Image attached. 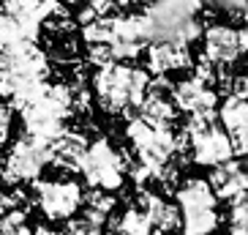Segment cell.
Wrapping results in <instances>:
<instances>
[{
  "label": "cell",
  "mask_w": 248,
  "mask_h": 235,
  "mask_svg": "<svg viewBox=\"0 0 248 235\" xmlns=\"http://www.w3.org/2000/svg\"><path fill=\"white\" fill-rule=\"evenodd\" d=\"M147 82H150V74L145 68L123 66L120 60L107 63V66L95 68L93 74L95 104L107 115H128L145 99Z\"/></svg>",
  "instance_id": "6da1fadb"
},
{
  "label": "cell",
  "mask_w": 248,
  "mask_h": 235,
  "mask_svg": "<svg viewBox=\"0 0 248 235\" xmlns=\"http://www.w3.org/2000/svg\"><path fill=\"white\" fill-rule=\"evenodd\" d=\"M49 77V55L36 41H19V44L0 50V99L22 93Z\"/></svg>",
  "instance_id": "7a4b0ae2"
},
{
  "label": "cell",
  "mask_w": 248,
  "mask_h": 235,
  "mask_svg": "<svg viewBox=\"0 0 248 235\" xmlns=\"http://www.w3.org/2000/svg\"><path fill=\"white\" fill-rule=\"evenodd\" d=\"M125 167H128V156L117 151L107 137H98V140L88 142L77 172L85 178L90 189L117 191L125 184Z\"/></svg>",
  "instance_id": "3957f363"
},
{
  "label": "cell",
  "mask_w": 248,
  "mask_h": 235,
  "mask_svg": "<svg viewBox=\"0 0 248 235\" xmlns=\"http://www.w3.org/2000/svg\"><path fill=\"white\" fill-rule=\"evenodd\" d=\"M125 140L134 148V162L150 167L155 175L172 156L180 153L177 151V134L172 129H153L137 115H131L125 123Z\"/></svg>",
  "instance_id": "277c9868"
},
{
  "label": "cell",
  "mask_w": 248,
  "mask_h": 235,
  "mask_svg": "<svg viewBox=\"0 0 248 235\" xmlns=\"http://www.w3.org/2000/svg\"><path fill=\"white\" fill-rule=\"evenodd\" d=\"M30 200L49 221H68L82 208V186L71 178L33 181Z\"/></svg>",
  "instance_id": "5b68a950"
},
{
  "label": "cell",
  "mask_w": 248,
  "mask_h": 235,
  "mask_svg": "<svg viewBox=\"0 0 248 235\" xmlns=\"http://www.w3.org/2000/svg\"><path fill=\"white\" fill-rule=\"evenodd\" d=\"M46 164H49V145L22 134L6 153L3 164H0V181L6 186H19L25 181H38V175H41V169Z\"/></svg>",
  "instance_id": "8992f818"
},
{
  "label": "cell",
  "mask_w": 248,
  "mask_h": 235,
  "mask_svg": "<svg viewBox=\"0 0 248 235\" xmlns=\"http://www.w3.org/2000/svg\"><path fill=\"white\" fill-rule=\"evenodd\" d=\"M204 41V58L213 60L216 66H232L234 60H240L248 50V33L246 28H232V25H207L202 30Z\"/></svg>",
  "instance_id": "52a82bcc"
},
{
  "label": "cell",
  "mask_w": 248,
  "mask_h": 235,
  "mask_svg": "<svg viewBox=\"0 0 248 235\" xmlns=\"http://www.w3.org/2000/svg\"><path fill=\"white\" fill-rule=\"evenodd\" d=\"M150 44V22L145 14H117L109 50L115 60H134Z\"/></svg>",
  "instance_id": "ba28073f"
},
{
  "label": "cell",
  "mask_w": 248,
  "mask_h": 235,
  "mask_svg": "<svg viewBox=\"0 0 248 235\" xmlns=\"http://www.w3.org/2000/svg\"><path fill=\"white\" fill-rule=\"evenodd\" d=\"M186 142H188V162H194L197 167H216V164L234 159L232 142L218 126V120L210 123L207 129H202V132L186 137Z\"/></svg>",
  "instance_id": "9c48e42d"
},
{
  "label": "cell",
  "mask_w": 248,
  "mask_h": 235,
  "mask_svg": "<svg viewBox=\"0 0 248 235\" xmlns=\"http://www.w3.org/2000/svg\"><path fill=\"white\" fill-rule=\"evenodd\" d=\"M169 99L175 104V110L186 112V115H204V112H216V107H218V93L210 85H204L202 80H197L194 74L175 82Z\"/></svg>",
  "instance_id": "30bf717a"
},
{
  "label": "cell",
  "mask_w": 248,
  "mask_h": 235,
  "mask_svg": "<svg viewBox=\"0 0 248 235\" xmlns=\"http://www.w3.org/2000/svg\"><path fill=\"white\" fill-rule=\"evenodd\" d=\"M142 52H145L147 63L145 71L153 77H167L172 71L191 68V63H194L188 44H177V41H150Z\"/></svg>",
  "instance_id": "8fae6325"
},
{
  "label": "cell",
  "mask_w": 248,
  "mask_h": 235,
  "mask_svg": "<svg viewBox=\"0 0 248 235\" xmlns=\"http://www.w3.org/2000/svg\"><path fill=\"white\" fill-rule=\"evenodd\" d=\"M216 120L232 142V153L243 159L248 153V101L237 96H226L218 107Z\"/></svg>",
  "instance_id": "7c38bea8"
},
{
  "label": "cell",
  "mask_w": 248,
  "mask_h": 235,
  "mask_svg": "<svg viewBox=\"0 0 248 235\" xmlns=\"http://www.w3.org/2000/svg\"><path fill=\"white\" fill-rule=\"evenodd\" d=\"M137 211H142L150 221V227L161 235H175L180 233V211H177L175 202H167L158 191L142 189L137 191Z\"/></svg>",
  "instance_id": "4fadbf2b"
},
{
  "label": "cell",
  "mask_w": 248,
  "mask_h": 235,
  "mask_svg": "<svg viewBox=\"0 0 248 235\" xmlns=\"http://www.w3.org/2000/svg\"><path fill=\"white\" fill-rule=\"evenodd\" d=\"M210 191L216 194V200H224V202H232L234 197L246 194L248 189V175H246V164L237 162V159H229L224 164H216L210 167V175L204 178Z\"/></svg>",
  "instance_id": "5bb4252c"
},
{
  "label": "cell",
  "mask_w": 248,
  "mask_h": 235,
  "mask_svg": "<svg viewBox=\"0 0 248 235\" xmlns=\"http://www.w3.org/2000/svg\"><path fill=\"white\" fill-rule=\"evenodd\" d=\"M85 148H88L85 132H79V129H63L49 142V164L63 169V172H77Z\"/></svg>",
  "instance_id": "9a60e30c"
},
{
  "label": "cell",
  "mask_w": 248,
  "mask_h": 235,
  "mask_svg": "<svg viewBox=\"0 0 248 235\" xmlns=\"http://www.w3.org/2000/svg\"><path fill=\"white\" fill-rule=\"evenodd\" d=\"M63 6L60 0H6L0 11H6L8 17L19 19L22 25H30V28H38L49 19L58 8Z\"/></svg>",
  "instance_id": "2e32d148"
},
{
  "label": "cell",
  "mask_w": 248,
  "mask_h": 235,
  "mask_svg": "<svg viewBox=\"0 0 248 235\" xmlns=\"http://www.w3.org/2000/svg\"><path fill=\"white\" fill-rule=\"evenodd\" d=\"M175 205L177 211H194V208H218V200L210 191L204 178H186L175 186Z\"/></svg>",
  "instance_id": "e0dca14e"
},
{
  "label": "cell",
  "mask_w": 248,
  "mask_h": 235,
  "mask_svg": "<svg viewBox=\"0 0 248 235\" xmlns=\"http://www.w3.org/2000/svg\"><path fill=\"white\" fill-rule=\"evenodd\" d=\"M41 36L38 28H30V25H22L19 19L8 17L6 11H0V50L11 44H19V41H36Z\"/></svg>",
  "instance_id": "ac0fdd59"
},
{
  "label": "cell",
  "mask_w": 248,
  "mask_h": 235,
  "mask_svg": "<svg viewBox=\"0 0 248 235\" xmlns=\"http://www.w3.org/2000/svg\"><path fill=\"white\" fill-rule=\"evenodd\" d=\"M115 202H117V200L112 197V191H104V189L82 191V205H85V213L93 216V219H98V221H107V216L115 211Z\"/></svg>",
  "instance_id": "d6986e66"
},
{
  "label": "cell",
  "mask_w": 248,
  "mask_h": 235,
  "mask_svg": "<svg viewBox=\"0 0 248 235\" xmlns=\"http://www.w3.org/2000/svg\"><path fill=\"white\" fill-rule=\"evenodd\" d=\"M115 17H95L88 25H79L82 41H85V44H109L112 33H115Z\"/></svg>",
  "instance_id": "ffe728a7"
},
{
  "label": "cell",
  "mask_w": 248,
  "mask_h": 235,
  "mask_svg": "<svg viewBox=\"0 0 248 235\" xmlns=\"http://www.w3.org/2000/svg\"><path fill=\"white\" fill-rule=\"evenodd\" d=\"M0 235H30L28 211L25 208H11V211L0 213Z\"/></svg>",
  "instance_id": "44dd1931"
},
{
  "label": "cell",
  "mask_w": 248,
  "mask_h": 235,
  "mask_svg": "<svg viewBox=\"0 0 248 235\" xmlns=\"http://www.w3.org/2000/svg\"><path fill=\"white\" fill-rule=\"evenodd\" d=\"M229 235H248V200L246 194L229 202Z\"/></svg>",
  "instance_id": "7402d4cb"
},
{
  "label": "cell",
  "mask_w": 248,
  "mask_h": 235,
  "mask_svg": "<svg viewBox=\"0 0 248 235\" xmlns=\"http://www.w3.org/2000/svg\"><path fill=\"white\" fill-rule=\"evenodd\" d=\"M117 8L120 6H117L115 0H88L79 8V14H77V25H88L95 17H115Z\"/></svg>",
  "instance_id": "603a6c76"
},
{
  "label": "cell",
  "mask_w": 248,
  "mask_h": 235,
  "mask_svg": "<svg viewBox=\"0 0 248 235\" xmlns=\"http://www.w3.org/2000/svg\"><path fill=\"white\" fill-rule=\"evenodd\" d=\"M60 235H104V221L93 219L88 213L71 216L66 224V233H60Z\"/></svg>",
  "instance_id": "cb8c5ba5"
},
{
  "label": "cell",
  "mask_w": 248,
  "mask_h": 235,
  "mask_svg": "<svg viewBox=\"0 0 248 235\" xmlns=\"http://www.w3.org/2000/svg\"><path fill=\"white\" fill-rule=\"evenodd\" d=\"M90 66L101 68L107 63H115V55H112L109 44H88V58H85Z\"/></svg>",
  "instance_id": "d4e9b609"
},
{
  "label": "cell",
  "mask_w": 248,
  "mask_h": 235,
  "mask_svg": "<svg viewBox=\"0 0 248 235\" xmlns=\"http://www.w3.org/2000/svg\"><path fill=\"white\" fill-rule=\"evenodd\" d=\"M11 115H14V110L6 101H0V148L8 142V134H11Z\"/></svg>",
  "instance_id": "484cf974"
},
{
  "label": "cell",
  "mask_w": 248,
  "mask_h": 235,
  "mask_svg": "<svg viewBox=\"0 0 248 235\" xmlns=\"http://www.w3.org/2000/svg\"><path fill=\"white\" fill-rule=\"evenodd\" d=\"M30 235H60V233L58 230H52V227H46V224H38V227L30 230Z\"/></svg>",
  "instance_id": "4316f807"
},
{
  "label": "cell",
  "mask_w": 248,
  "mask_h": 235,
  "mask_svg": "<svg viewBox=\"0 0 248 235\" xmlns=\"http://www.w3.org/2000/svg\"><path fill=\"white\" fill-rule=\"evenodd\" d=\"M60 3H85V0H60Z\"/></svg>",
  "instance_id": "83f0119b"
},
{
  "label": "cell",
  "mask_w": 248,
  "mask_h": 235,
  "mask_svg": "<svg viewBox=\"0 0 248 235\" xmlns=\"http://www.w3.org/2000/svg\"><path fill=\"white\" fill-rule=\"evenodd\" d=\"M147 235H161V233H155V230H150V233H147Z\"/></svg>",
  "instance_id": "f1b7e54d"
}]
</instances>
